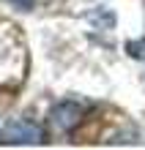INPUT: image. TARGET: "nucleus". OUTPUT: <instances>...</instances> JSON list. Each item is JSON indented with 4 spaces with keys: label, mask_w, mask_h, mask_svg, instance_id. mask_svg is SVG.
<instances>
[{
    "label": "nucleus",
    "mask_w": 145,
    "mask_h": 150,
    "mask_svg": "<svg viewBox=\"0 0 145 150\" xmlns=\"http://www.w3.org/2000/svg\"><path fill=\"white\" fill-rule=\"evenodd\" d=\"M19 71H25V44L14 25L0 22V82L16 79Z\"/></svg>",
    "instance_id": "f257e3e1"
},
{
    "label": "nucleus",
    "mask_w": 145,
    "mask_h": 150,
    "mask_svg": "<svg viewBox=\"0 0 145 150\" xmlns=\"http://www.w3.org/2000/svg\"><path fill=\"white\" fill-rule=\"evenodd\" d=\"M49 117H52V126L58 131H71V128H77L79 123H82L85 109L79 107L77 101H63V104H58V107L52 109Z\"/></svg>",
    "instance_id": "f03ea898"
},
{
    "label": "nucleus",
    "mask_w": 145,
    "mask_h": 150,
    "mask_svg": "<svg viewBox=\"0 0 145 150\" xmlns=\"http://www.w3.org/2000/svg\"><path fill=\"white\" fill-rule=\"evenodd\" d=\"M3 139L6 142H41L44 134L36 123H28V120H14L8 123V128L3 131Z\"/></svg>",
    "instance_id": "7ed1b4c3"
},
{
    "label": "nucleus",
    "mask_w": 145,
    "mask_h": 150,
    "mask_svg": "<svg viewBox=\"0 0 145 150\" xmlns=\"http://www.w3.org/2000/svg\"><path fill=\"white\" fill-rule=\"evenodd\" d=\"M126 52H129L134 60H142V63H145V38L129 41V44H126Z\"/></svg>",
    "instance_id": "20e7f679"
},
{
    "label": "nucleus",
    "mask_w": 145,
    "mask_h": 150,
    "mask_svg": "<svg viewBox=\"0 0 145 150\" xmlns=\"http://www.w3.org/2000/svg\"><path fill=\"white\" fill-rule=\"evenodd\" d=\"M8 6H14V8H22V11H33V6H36V0H6Z\"/></svg>",
    "instance_id": "39448f33"
}]
</instances>
